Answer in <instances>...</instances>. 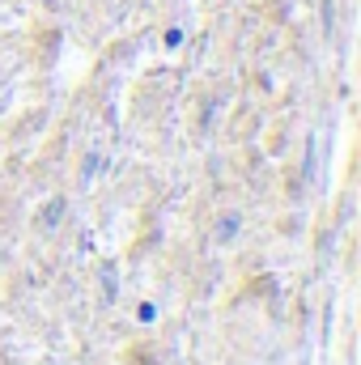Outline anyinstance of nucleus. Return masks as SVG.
<instances>
[{
    "label": "nucleus",
    "mask_w": 361,
    "mask_h": 365,
    "mask_svg": "<svg viewBox=\"0 0 361 365\" xmlns=\"http://www.w3.org/2000/svg\"><path fill=\"white\" fill-rule=\"evenodd\" d=\"M234 230H238V221H234V217H225V221H221V238H230Z\"/></svg>",
    "instance_id": "1"
}]
</instances>
